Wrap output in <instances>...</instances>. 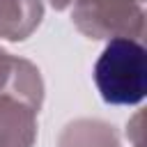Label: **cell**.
Returning a JSON list of instances; mask_svg holds the SVG:
<instances>
[{
	"label": "cell",
	"instance_id": "52a82bcc",
	"mask_svg": "<svg viewBox=\"0 0 147 147\" xmlns=\"http://www.w3.org/2000/svg\"><path fill=\"white\" fill-rule=\"evenodd\" d=\"M76 0H51V5L55 7V9H67V7H71Z\"/></svg>",
	"mask_w": 147,
	"mask_h": 147
},
{
	"label": "cell",
	"instance_id": "277c9868",
	"mask_svg": "<svg viewBox=\"0 0 147 147\" xmlns=\"http://www.w3.org/2000/svg\"><path fill=\"white\" fill-rule=\"evenodd\" d=\"M0 94H14L34 108H41L44 101V80L39 69L23 60L9 55L0 48Z\"/></svg>",
	"mask_w": 147,
	"mask_h": 147
},
{
	"label": "cell",
	"instance_id": "8992f818",
	"mask_svg": "<svg viewBox=\"0 0 147 147\" xmlns=\"http://www.w3.org/2000/svg\"><path fill=\"white\" fill-rule=\"evenodd\" d=\"M57 147H119L117 133L101 119H76L60 133Z\"/></svg>",
	"mask_w": 147,
	"mask_h": 147
},
{
	"label": "cell",
	"instance_id": "6da1fadb",
	"mask_svg": "<svg viewBox=\"0 0 147 147\" xmlns=\"http://www.w3.org/2000/svg\"><path fill=\"white\" fill-rule=\"evenodd\" d=\"M94 83L103 101L113 106H133L147 92V51L140 39H108L94 64Z\"/></svg>",
	"mask_w": 147,
	"mask_h": 147
},
{
	"label": "cell",
	"instance_id": "5b68a950",
	"mask_svg": "<svg viewBox=\"0 0 147 147\" xmlns=\"http://www.w3.org/2000/svg\"><path fill=\"white\" fill-rule=\"evenodd\" d=\"M44 18L41 0H0V37L9 41L28 39Z\"/></svg>",
	"mask_w": 147,
	"mask_h": 147
},
{
	"label": "cell",
	"instance_id": "7a4b0ae2",
	"mask_svg": "<svg viewBox=\"0 0 147 147\" xmlns=\"http://www.w3.org/2000/svg\"><path fill=\"white\" fill-rule=\"evenodd\" d=\"M71 18L92 39H142L145 0H76Z\"/></svg>",
	"mask_w": 147,
	"mask_h": 147
},
{
	"label": "cell",
	"instance_id": "3957f363",
	"mask_svg": "<svg viewBox=\"0 0 147 147\" xmlns=\"http://www.w3.org/2000/svg\"><path fill=\"white\" fill-rule=\"evenodd\" d=\"M37 113L32 103L0 94V147H32L37 138Z\"/></svg>",
	"mask_w": 147,
	"mask_h": 147
}]
</instances>
